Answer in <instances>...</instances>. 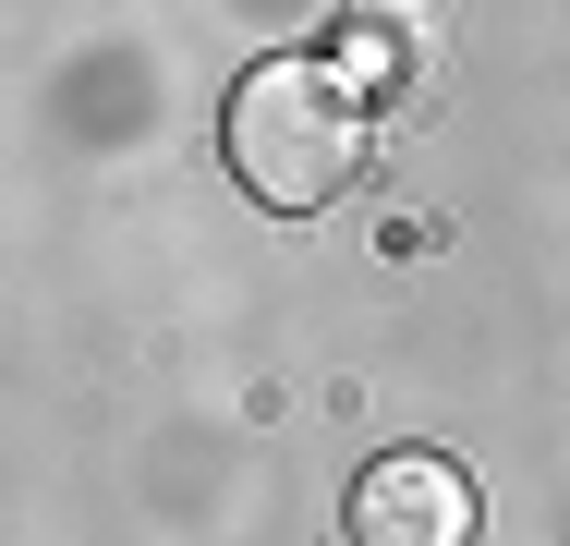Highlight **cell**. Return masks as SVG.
<instances>
[{"label": "cell", "instance_id": "1", "mask_svg": "<svg viewBox=\"0 0 570 546\" xmlns=\"http://www.w3.org/2000/svg\"><path fill=\"white\" fill-rule=\"evenodd\" d=\"M230 170H243L255 207H279V218L352 195V170H364V98L328 61H255L230 86Z\"/></svg>", "mask_w": 570, "mask_h": 546}, {"label": "cell", "instance_id": "2", "mask_svg": "<svg viewBox=\"0 0 570 546\" xmlns=\"http://www.w3.org/2000/svg\"><path fill=\"white\" fill-rule=\"evenodd\" d=\"M352 546H473V486L438 449H376L352 474Z\"/></svg>", "mask_w": 570, "mask_h": 546}, {"label": "cell", "instance_id": "3", "mask_svg": "<svg viewBox=\"0 0 570 546\" xmlns=\"http://www.w3.org/2000/svg\"><path fill=\"white\" fill-rule=\"evenodd\" d=\"M328 74H341L364 109L376 98H425V74H438V12H425V0H352Z\"/></svg>", "mask_w": 570, "mask_h": 546}]
</instances>
